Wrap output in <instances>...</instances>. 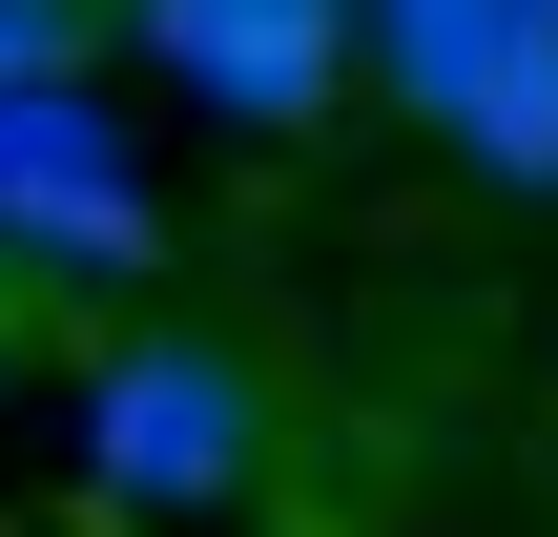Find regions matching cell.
Masks as SVG:
<instances>
[{
  "instance_id": "obj_1",
  "label": "cell",
  "mask_w": 558,
  "mask_h": 537,
  "mask_svg": "<svg viewBox=\"0 0 558 537\" xmlns=\"http://www.w3.org/2000/svg\"><path fill=\"white\" fill-rule=\"evenodd\" d=\"M83 497L104 517H228V497H269V373L228 331H186V310L104 331L83 352Z\"/></svg>"
},
{
  "instance_id": "obj_2",
  "label": "cell",
  "mask_w": 558,
  "mask_h": 537,
  "mask_svg": "<svg viewBox=\"0 0 558 537\" xmlns=\"http://www.w3.org/2000/svg\"><path fill=\"white\" fill-rule=\"evenodd\" d=\"M0 269H83V290H145L166 269V186L124 166V124L83 83H21L0 103Z\"/></svg>"
},
{
  "instance_id": "obj_3",
  "label": "cell",
  "mask_w": 558,
  "mask_h": 537,
  "mask_svg": "<svg viewBox=\"0 0 558 537\" xmlns=\"http://www.w3.org/2000/svg\"><path fill=\"white\" fill-rule=\"evenodd\" d=\"M124 21H145V62H166L207 124H248V145H311L331 83L373 62V0H124Z\"/></svg>"
},
{
  "instance_id": "obj_4",
  "label": "cell",
  "mask_w": 558,
  "mask_h": 537,
  "mask_svg": "<svg viewBox=\"0 0 558 537\" xmlns=\"http://www.w3.org/2000/svg\"><path fill=\"white\" fill-rule=\"evenodd\" d=\"M518 41H538V0H373V83H393L435 145L497 103V62H518Z\"/></svg>"
},
{
  "instance_id": "obj_5",
  "label": "cell",
  "mask_w": 558,
  "mask_h": 537,
  "mask_svg": "<svg viewBox=\"0 0 558 537\" xmlns=\"http://www.w3.org/2000/svg\"><path fill=\"white\" fill-rule=\"evenodd\" d=\"M456 166H476V186H518V207H558V21L497 62V103L456 124Z\"/></svg>"
},
{
  "instance_id": "obj_6",
  "label": "cell",
  "mask_w": 558,
  "mask_h": 537,
  "mask_svg": "<svg viewBox=\"0 0 558 537\" xmlns=\"http://www.w3.org/2000/svg\"><path fill=\"white\" fill-rule=\"evenodd\" d=\"M83 41H104V0H0V103L21 83H83Z\"/></svg>"
},
{
  "instance_id": "obj_7",
  "label": "cell",
  "mask_w": 558,
  "mask_h": 537,
  "mask_svg": "<svg viewBox=\"0 0 558 537\" xmlns=\"http://www.w3.org/2000/svg\"><path fill=\"white\" fill-rule=\"evenodd\" d=\"M0 373H21V290H0Z\"/></svg>"
},
{
  "instance_id": "obj_8",
  "label": "cell",
  "mask_w": 558,
  "mask_h": 537,
  "mask_svg": "<svg viewBox=\"0 0 558 537\" xmlns=\"http://www.w3.org/2000/svg\"><path fill=\"white\" fill-rule=\"evenodd\" d=\"M538 21H558V0H538Z\"/></svg>"
}]
</instances>
